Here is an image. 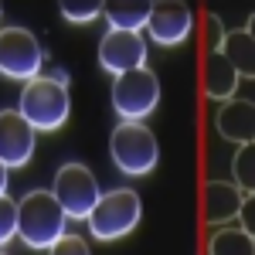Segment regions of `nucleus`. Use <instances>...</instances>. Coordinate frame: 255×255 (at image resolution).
I'll use <instances>...</instances> for the list:
<instances>
[{
  "label": "nucleus",
  "instance_id": "393cba45",
  "mask_svg": "<svg viewBox=\"0 0 255 255\" xmlns=\"http://www.w3.org/2000/svg\"><path fill=\"white\" fill-rule=\"evenodd\" d=\"M0 17H3V3H0Z\"/></svg>",
  "mask_w": 255,
  "mask_h": 255
},
{
  "label": "nucleus",
  "instance_id": "2eb2a0df",
  "mask_svg": "<svg viewBox=\"0 0 255 255\" xmlns=\"http://www.w3.org/2000/svg\"><path fill=\"white\" fill-rule=\"evenodd\" d=\"M235 89H238V72L218 51H211L204 61V96L215 99V102H228L235 96Z\"/></svg>",
  "mask_w": 255,
  "mask_h": 255
},
{
  "label": "nucleus",
  "instance_id": "b1692460",
  "mask_svg": "<svg viewBox=\"0 0 255 255\" xmlns=\"http://www.w3.org/2000/svg\"><path fill=\"white\" fill-rule=\"evenodd\" d=\"M7 194V167H3V163H0V197Z\"/></svg>",
  "mask_w": 255,
  "mask_h": 255
},
{
  "label": "nucleus",
  "instance_id": "7ed1b4c3",
  "mask_svg": "<svg viewBox=\"0 0 255 255\" xmlns=\"http://www.w3.org/2000/svg\"><path fill=\"white\" fill-rule=\"evenodd\" d=\"M143 218V201H139L136 191L129 187H113L96 201L92 215L85 218L89 221V232L96 242H116V238H126Z\"/></svg>",
  "mask_w": 255,
  "mask_h": 255
},
{
  "label": "nucleus",
  "instance_id": "f3484780",
  "mask_svg": "<svg viewBox=\"0 0 255 255\" xmlns=\"http://www.w3.org/2000/svg\"><path fill=\"white\" fill-rule=\"evenodd\" d=\"M232 174H235V187L242 194H252L255 187V146H238L235 160H232Z\"/></svg>",
  "mask_w": 255,
  "mask_h": 255
},
{
  "label": "nucleus",
  "instance_id": "20e7f679",
  "mask_svg": "<svg viewBox=\"0 0 255 255\" xmlns=\"http://www.w3.org/2000/svg\"><path fill=\"white\" fill-rule=\"evenodd\" d=\"M109 153H113V163L119 167V174L126 177L153 174V167L160 160L157 136L143 123H119L113 129V139H109Z\"/></svg>",
  "mask_w": 255,
  "mask_h": 255
},
{
  "label": "nucleus",
  "instance_id": "a211bd4d",
  "mask_svg": "<svg viewBox=\"0 0 255 255\" xmlns=\"http://www.w3.org/2000/svg\"><path fill=\"white\" fill-rule=\"evenodd\" d=\"M58 10L68 24H92L102 17V0H61Z\"/></svg>",
  "mask_w": 255,
  "mask_h": 255
},
{
  "label": "nucleus",
  "instance_id": "6e6552de",
  "mask_svg": "<svg viewBox=\"0 0 255 255\" xmlns=\"http://www.w3.org/2000/svg\"><path fill=\"white\" fill-rule=\"evenodd\" d=\"M146 31H150V38L157 41L160 48L184 44V41L191 38V31H194V10H191V3H184V0H160V3H153L150 20H146Z\"/></svg>",
  "mask_w": 255,
  "mask_h": 255
},
{
  "label": "nucleus",
  "instance_id": "6ab92c4d",
  "mask_svg": "<svg viewBox=\"0 0 255 255\" xmlns=\"http://www.w3.org/2000/svg\"><path fill=\"white\" fill-rule=\"evenodd\" d=\"M17 238V201L3 194L0 197V252Z\"/></svg>",
  "mask_w": 255,
  "mask_h": 255
},
{
  "label": "nucleus",
  "instance_id": "a878e982",
  "mask_svg": "<svg viewBox=\"0 0 255 255\" xmlns=\"http://www.w3.org/2000/svg\"><path fill=\"white\" fill-rule=\"evenodd\" d=\"M0 255H3V252H0Z\"/></svg>",
  "mask_w": 255,
  "mask_h": 255
},
{
  "label": "nucleus",
  "instance_id": "4468645a",
  "mask_svg": "<svg viewBox=\"0 0 255 255\" xmlns=\"http://www.w3.org/2000/svg\"><path fill=\"white\" fill-rule=\"evenodd\" d=\"M150 10H153L150 0H109V3H102L109 31H136L139 34V27H146V20H150Z\"/></svg>",
  "mask_w": 255,
  "mask_h": 255
},
{
  "label": "nucleus",
  "instance_id": "9b49d317",
  "mask_svg": "<svg viewBox=\"0 0 255 255\" xmlns=\"http://www.w3.org/2000/svg\"><path fill=\"white\" fill-rule=\"evenodd\" d=\"M215 129L221 139L252 146L255 143V106L252 99H228L215 113Z\"/></svg>",
  "mask_w": 255,
  "mask_h": 255
},
{
  "label": "nucleus",
  "instance_id": "4be33fe9",
  "mask_svg": "<svg viewBox=\"0 0 255 255\" xmlns=\"http://www.w3.org/2000/svg\"><path fill=\"white\" fill-rule=\"evenodd\" d=\"M204 24H208V41H211V51H218V44H221V38H225V27H221L218 14H208V17H204Z\"/></svg>",
  "mask_w": 255,
  "mask_h": 255
},
{
  "label": "nucleus",
  "instance_id": "5701e85b",
  "mask_svg": "<svg viewBox=\"0 0 255 255\" xmlns=\"http://www.w3.org/2000/svg\"><path fill=\"white\" fill-rule=\"evenodd\" d=\"M48 79H51V82H58V85H65V89H68V72H65V68H55V72H51Z\"/></svg>",
  "mask_w": 255,
  "mask_h": 255
},
{
  "label": "nucleus",
  "instance_id": "ddd939ff",
  "mask_svg": "<svg viewBox=\"0 0 255 255\" xmlns=\"http://www.w3.org/2000/svg\"><path fill=\"white\" fill-rule=\"evenodd\" d=\"M218 55L238 72V79H242V75L252 79L255 75V38H252V27H242V31L225 34L221 44H218Z\"/></svg>",
  "mask_w": 255,
  "mask_h": 255
},
{
  "label": "nucleus",
  "instance_id": "f257e3e1",
  "mask_svg": "<svg viewBox=\"0 0 255 255\" xmlns=\"http://www.w3.org/2000/svg\"><path fill=\"white\" fill-rule=\"evenodd\" d=\"M68 218L61 211V204L55 201L51 191H27L17 201V238L27 249L48 252L61 235H65Z\"/></svg>",
  "mask_w": 255,
  "mask_h": 255
},
{
  "label": "nucleus",
  "instance_id": "aec40b11",
  "mask_svg": "<svg viewBox=\"0 0 255 255\" xmlns=\"http://www.w3.org/2000/svg\"><path fill=\"white\" fill-rule=\"evenodd\" d=\"M48 255H92V252H89V242H82L79 235H61L48 249Z\"/></svg>",
  "mask_w": 255,
  "mask_h": 255
},
{
  "label": "nucleus",
  "instance_id": "dca6fc26",
  "mask_svg": "<svg viewBox=\"0 0 255 255\" xmlns=\"http://www.w3.org/2000/svg\"><path fill=\"white\" fill-rule=\"evenodd\" d=\"M208 255H255V238L245 228H215L208 238Z\"/></svg>",
  "mask_w": 255,
  "mask_h": 255
},
{
  "label": "nucleus",
  "instance_id": "412c9836",
  "mask_svg": "<svg viewBox=\"0 0 255 255\" xmlns=\"http://www.w3.org/2000/svg\"><path fill=\"white\" fill-rule=\"evenodd\" d=\"M238 218H242V228H245V232H252V228H255V197L252 194H245L242 208H238Z\"/></svg>",
  "mask_w": 255,
  "mask_h": 255
},
{
  "label": "nucleus",
  "instance_id": "f03ea898",
  "mask_svg": "<svg viewBox=\"0 0 255 255\" xmlns=\"http://www.w3.org/2000/svg\"><path fill=\"white\" fill-rule=\"evenodd\" d=\"M20 116L27 119V126L34 133H55L65 126V119L72 113V99H68V89L51 82L48 75H38L31 79L24 89H20Z\"/></svg>",
  "mask_w": 255,
  "mask_h": 255
},
{
  "label": "nucleus",
  "instance_id": "1a4fd4ad",
  "mask_svg": "<svg viewBox=\"0 0 255 255\" xmlns=\"http://www.w3.org/2000/svg\"><path fill=\"white\" fill-rule=\"evenodd\" d=\"M99 65L109 75L146 68V41L136 31H106V38L99 41Z\"/></svg>",
  "mask_w": 255,
  "mask_h": 255
},
{
  "label": "nucleus",
  "instance_id": "9d476101",
  "mask_svg": "<svg viewBox=\"0 0 255 255\" xmlns=\"http://www.w3.org/2000/svg\"><path fill=\"white\" fill-rule=\"evenodd\" d=\"M34 157V129L17 109H0V163L7 170L27 167Z\"/></svg>",
  "mask_w": 255,
  "mask_h": 255
},
{
  "label": "nucleus",
  "instance_id": "f8f14e48",
  "mask_svg": "<svg viewBox=\"0 0 255 255\" xmlns=\"http://www.w3.org/2000/svg\"><path fill=\"white\" fill-rule=\"evenodd\" d=\"M245 194L228 180H208L204 184V221L211 228H225L232 218H238Z\"/></svg>",
  "mask_w": 255,
  "mask_h": 255
},
{
  "label": "nucleus",
  "instance_id": "39448f33",
  "mask_svg": "<svg viewBox=\"0 0 255 255\" xmlns=\"http://www.w3.org/2000/svg\"><path fill=\"white\" fill-rule=\"evenodd\" d=\"M44 68V48L27 27H0V75L10 82L38 79Z\"/></svg>",
  "mask_w": 255,
  "mask_h": 255
},
{
  "label": "nucleus",
  "instance_id": "423d86ee",
  "mask_svg": "<svg viewBox=\"0 0 255 255\" xmlns=\"http://www.w3.org/2000/svg\"><path fill=\"white\" fill-rule=\"evenodd\" d=\"M160 102V79L150 68H136L116 75L113 82V109L123 123H139L146 119Z\"/></svg>",
  "mask_w": 255,
  "mask_h": 255
},
{
  "label": "nucleus",
  "instance_id": "0eeeda50",
  "mask_svg": "<svg viewBox=\"0 0 255 255\" xmlns=\"http://www.w3.org/2000/svg\"><path fill=\"white\" fill-rule=\"evenodd\" d=\"M51 194L55 201L61 204V211L65 218H72V221H85V218L92 215V208H96V201L102 197L99 191V180L96 174L85 167V163H65L58 174H55V187H51Z\"/></svg>",
  "mask_w": 255,
  "mask_h": 255
}]
</instances>
